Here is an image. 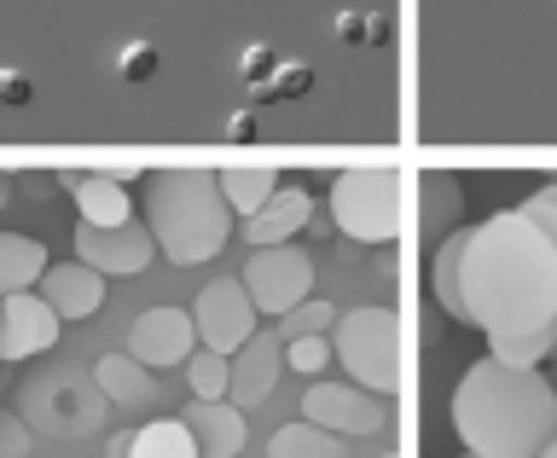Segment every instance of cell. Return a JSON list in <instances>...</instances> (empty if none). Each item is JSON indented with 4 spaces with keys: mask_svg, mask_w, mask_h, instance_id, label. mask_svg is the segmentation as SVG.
<instances>
[{
    "mask_svg": "<svg viewBox=\"0 0 557 458\" xmlns=\"http://www.w3.org/2000/svg\"><path fill=\"white\" fill-rule=\"evenodd\" d=\"M268 458H343V435H331L320 424H285V430H273V442H268Z\"/></svg>",
    "mask_w": 557,
    "mask_h": 458,
    "instance_id": "44dd1931",
    "label": "cell"
},
{
    "mask_svg": "<svg viewBox=\"0 0 557 458\" xmlns=\"http://www.w3.org/2000/svg\"><path fill=\"white\" fill-rule=\"evenodd\" d=\"M64 320L41 302V290H24V296H0V360H29V355H47L59 343Z\"/></svg>",
    "mask_w": 557,
    "mask_h": 458,
    "instance_id": "8fae6325",
    "label": "cell"
},
{
    "mask_svg": "<svg viewBox=\"0 0 557 458\" xmlns=\"http://www.w3.org/2000/svg\"><path fill=\"white\" fill-rule=\"evenodd\" d=\"M278 372H285V337H278V331H256V337L233 355V383H226V400H233L238 412L261 407V400L273 395Z\"/></svg>",
    "mask_w": 557,
    "mask_h": 458,
    "instance_id": "7c38bea8",
    "label": "cell"
},
{
    "mask_svg": "<svg viewBox=\"0 0 557 458\" xmlns=\"http://www.w3.org/2000/svg\"><path fill=\"white\" fill-rule=\"evenodd\" d=\"M12 203V174H0V209Z\"/></svg>",
    "mask_w": 557,
    "mask_h": 458,
    "instance_id": "4dcf8cb0",
    "label": "cell"
},
{
    "mask_svg": "<svg viewBox=\"0 0 557 458\" xmlns=\"http://www.w3.org/2000/svg\"><path fill=\"white\" fill-rule=\"evenodd\" d=\"M465 215V186L453 174H424V233L442 244L447 226H459Z\"/></svg>",
    "mask_w": 557,
    "mask_h": 458,
    "instance_id": "7402d4cb",
    "label": "cell"
},
{
    "mask_svg": "<svg viewBox=\"0 0 557 458\" xmlns=\"http://www.w3.org/2000/svg\"><path fill=\"white\" fill-rule=\"evenodd\" d=\"M465 325L482 337H529L557 325V244L517 209H499L470 226L459 261Z\"/></svg>",
    "mask_w": 557,
    "mask_h": 458,
    "instance_id": "6da1fadb",
    "label": "cell"
},
{
    "mask_svg": "<svg viewBox=\"0 0 557 458\" xmlns=\"http://www.w3.org/2000/svg\"><path fill=\"white\" fill-rule=\"evenodd\" d=\"M465 458H476V453H465Z\"/></svg>",
    "mask_w": 557,
    "mask_h": 458,
    "instance_id": "836d02e7",
    "label": "cell"
},
{
    "mask_svg": "<svg viewBox=\"0 0 557 458\" xmlns=\"http://www.w3.org/2000/svg\"><path fill=\"white\" fill-rule=\"evenodd\" d=\"M186 383H191V400H226V383H233V360L215 355V348H198L186 360Z\"/></svg>",
    "mask_w": 557,
    "mask_h": 458,
    "instance_id": "d4e9b609",
    "label": "cell"
},
{
    "mask_svg": "<svg viewBox=\"0 0 557 458\" xmlns=\"http://www.w3.org/2000/svg\"><path fill=\"white\" fill-rule=\"evenodd\" d=\"M128 355L146 372H174L198 355V325H191L186 308H146L128 331Z\"/></svg>",
    "mask_w": 557,
    "mask_h": 458,
    "instance_id": "9c48e42d",
    "label": "cell"
},
{
    "mask_svg": "<svg viewBox=\"0 0 557 458\" xmlns=\"http://www.w3.org/2000/svg\"><path fill=\"white\" fill-rule=\"evenodd\" d=\"M52 268L47 250L24 233H0V296H24L41 285V273Z\"/></svg>",
    "mask_w": 557,
    "mask_h": 458,
    "instance_id": "e0dca14e",
    "label": "cell"
},
{
    "mask_svg": "<svg viewBox=\"0 0 557 458\" xmlns=\"http://www.w3.org/2000/svg\"><path fill=\"white\" fill-rule=\"evenodd\" d=\"M377 458H400V453H389V447H383V453H377Z\"/></svg>",
    "mask_w": 557,
    "mask_h": 458,
    "instance_id": "d6a6232c",
    "label": "cell"
},
{
    "mask_svg": "<svg viewBox=\"0 0 557 458\" xmlns=\"http://www.w3.org/2000/svg\"><path fill=\"white\" fill-rule=\"evenodd\" d=\"M337 320H343V313L331 308V302L308 296L302 308H290L285 320H278V337H285V343H296V337H331V331H337Z\"/></svg>",
    "mask_w": 557,
    "mask_h": 458,
    "instance_id": "484cf974",
    "label": "cell"
},
{
    "mask_svg": "<svg viewBox=\"0 0 557 458\" xmlns=\"http://www.w3.org/2000/svg\"><path fill=\"white\" fill-rule=\"evenodd\" d=\"M41 302L59 313V320H94L104 308V278L87 268V261H52L41 273Z\"/></svg>",
    "mask_w": 557,
    "mask_h": 458,
    "instance_id": "4fadbf2b",
    "label": "cell"
},
{
    "mask_svg": "<svg viewBox=\"0 0 557 458\" xmlns=\"http://www.w3.org/2000/svg\"><path fill=\"white\" fill-rule=\"evenodd\" d=\"M134 458H203V453L181 418H157V424L134 430Z\"/></svg>",
    "mask_w": 557,
    "mask_h": 458,
    "instance_id": "603a6c76",
    "label": "cell"
},
{
    "mask_svg": "<svg viewBox=\"0 0 557 458\" xmlns=\"http://www.w3.org/2000/svg\"><path fill=\"white\" fill-rule=\"evenodd\" d=\"M111 458H134V430H122V435H111Z\"/></svg>",
    "mask_w": 557,
    "mask_h": 458,
    "instance_id": "f546056e",
    "label": "cell"
},
{
    "mask_svg": "<svg viewBox=\"0 0 557 458\" xmlns=\"http://www.w3.org/2000/svg\"><path fill=\"white\" fill-rule=\"evenodd\" d=\"M302 418L320 424L331 435H372V430H389V400L355 389V383H331V377H313L308 395H302Z\"/></svg>",
    "mask_w": 557,
    "mask_h": 458,
    "instance_id": "ba28073f",
    "label": "cell"
},
{
    "mask_svg": "<svg viewBox=\"0 0 557 458\" xmlns=\"http://www.w3.org/2000/svg\"><path fill=\"white\" fill-rule=\"evenodd\" d=\"M313 221V198L302 186H278V198L261 209V215L244 221V238H250V250H273V244H290L296 233H308Z\"/></svg>",
    "mask_w": 557,
    "mask_h": 458,
    "instance_id": "9a60e30c",
    "label": "cell"
},
{
    "mask_svg": "<svg viewBox=\"0 0 557 458\" xmlns=\"http://www.w3.org/2000/svg\"><path fill=\"white\" fill-rule=\"evenodd\" d=\"M261 313L250 302V290L238 285V278H209L198 290V302H191V325H198V348H215V355L233 360L244 343L256 337Z\"/></svg>",
    "mask_w": 557,
    "mask_h": 458,
    "instance_id": "52a82bcc",
    "label": "cell"
},
{
    "mask_svg": "<svg viewBox=\"0 0 557 458\" xmlns=\"http://www.w3.org/2000/svg\"><path fill=\"white\" fill-rule=\"evenodd\" d=\"M146 233L174 268H203L233 238V209L209 169H157L146 174Z\"/></svg>",
    "mask_w": 557,
    "mask_h": 458,
    "instance_id": "3957f363",
    "label": "cell"
},
{
    "mask_svg": "<svg viewBox=\"0 0 557 458\" xmlns=\"http://www.w3.org/2000/svg\"><path fill=\"white\" fill-rule=\"evenodd\" d=\"M325 215L355 244H395L400 238V174L395 169H348L331 181Z\"/></svg>",
    "mask_w": 557,
    "mask_h": 458,
    "instance_id": "5b68a950",
    "label": "cell"
},
{
    "mask_svg": "<svg viewBox=\"0 0 557 458\" xmlns=\"http://www.w3.org/2000/svg\"><path fill=\"white\" fill-rule=\"evenodd\" d=\"M552 348H557V325L529 331V337H487V360L522 366V372H540V366L552 360Z\"/></svg>",
    "mask_w": 557,
    "mask_h": 458,
    "instance_id": "cb8c5ba5",
    "label": "cell"
},
{
    "mask_svg": "<svg viewBox=\"0 0 557 458\" xmlns=\"http://www.w3.org/2000/svg\"><path fill=\"white\" fill-rule=\"evenodd\" d=\"M70 198L82 209V226H128L134 221V203H128V186L122 174H64Z\"/></svg>",
    "mask_w": 557,
    "mask_h": 458,
    "instance_id": "2e32d148",
    "label": "cell"
},
{
    "mask_svg": "<svg viewBox=\"0 0 557 458\" xmlns=\"http://www.w3.org/2000/svg\"><path fill=\"white\" fill-rule=\"evenodd\" d=\"M157 256V238L146 226H76V261H87L99 278H139Z\"/></svg>",
    "mask_w": 557,
    "mask_h": 458,
    "instance_id": "30bf717a",
    "label": "cell"
},
{
    "mask_svg": "<svg viewBox=\"0 0 557 458\" xmlns=\"http://www.w3.org/2000/svg\"><path fill=\"white\" fill-rule=\"evenodd\" d=\"M94 383L104 400H128V407H139V400H157V372H146L134 355H104L94 366Z\"/></svg>",
    "mask_w": 557,
    "mask_h": 458,
    "instance_id": "ac0fdd59",
    "label": "cell"
},
{
    "mask_svg": "<svg viewBox=\"0 0 557 458\" xmlns=\"http://www.w3.org/2000/svg\"><path fill=\"white\" fill-rule=\"evenodd\" d=\"M181 424L191 430L203 458H238L244 453V412L233 400H191Z\"/></svg>",
    "mask_w": 557,
    "mask_h": 458,
    "instance_id": "5bb4252c",
    "label": "cell"
},
{
    "mask_svg": "<svg viewBox=\"0 0 557 458\" xmlns=\"http://www.w3.org/2000/svg\"><path fill=\"white\" fill-rule=\"evenodd\" d=\"M238 285L250 290L256 313H268V320H285L290 308H302L313 296V261L308 250H296V244H273V250H250L244 261Z\"/></svg>",
    "mask_w": 557,
    "mask_h": 458,
    "instance_id": "8992f818",
    "label": "cell"
},
{
    "mask_svg": "<svg viewBox=\"0 0 557 458\" xmlns=\"http://www.w3.org/2000/svg\"><path fill=\"white\" fill-rule=\"evenodd\" d=\"M540 458H557V442H552V447H546V453H540Z\"/></svg>",
    "mask_w": 557,
    "mask_h": 458,
    "instance_id": "1f68e13d",
    "label": "cell"
},
{
    "mask_svg": "<svg viewBox=\"0 0 557 458\" xmlns=\"http://www.w3.org/2000/svg\"><path fill=\"white\" fill-rule=\"evenodd\" d=\"M453 430L476 458H540L557 442V389L546 372L476 360L453 389Z\"/></svg>",
    "mask_w": 557,
    "mask_h": 458,
    "instance_id": "7a4b0ae2",
    "label": "cell"
},
{
    "mask_svg": "<svg viewBox=\"0 0 557 458\" xmlns=\"http://www.w3.org/2000/svg\"><path fill=\"white\" fill-rule=\"evenodd\" d=\"M331 355L348 372V383L377 400H395L400 395V325H395V308L383 302H360L348 308L337 331H331Z\"/></svg>",
    "mask_w": 557,
    "mask_h": 458,
    "instance_id": "277c9868",
    "label": "cell"
},
{
    "mask_svg": "<svg viewBox=\"0 0 557 458\" xmlns=\"http://www.w3.org/2000/svg\"><path fill=\"white\" fill-rule=\"evenodd\" d=\"M0 458H29V424L24 418H0Z\"/></svg>",
    "mask_w": 557,
    "mask_h": 458,
    "instance_id": "f1b7e54d",
    "label": "cell"
},
{
    "mask_svg": "<svg viewBox=\"0 0 557 458\" xmlns=\"http://www.w3.org/2000/svg\"><path fill=\"white\" fill-rule=\"evenodd\" d=\"M285 366H290V372H302L308 383L325 377V366H337V355H331V337H296V343H285Z\"/></svg>",
    "mask_w": 557,
    "mask_h": 458,
    "instance_id": "4316f807",
    "label": "cell"
},
{
    "mask_svg": "<svg viewBox=\"0 0 557 458\" xmlns=\"http://www.w3.org/2000/svg\"><path fill=\"white\" fill-rule=\"evenodd\" d=\"M465 238L470 226H453V233L435 244V268H430V296L447 320H465V302H459V261H465Z\"/></svg>",
    "mask_w": 557,
    "mask_h": 458,
    "instance_id": "ffe728a7",
    "label": "cell"
},
{
    "mask_svg": "<svg viewBox=\"0 0 557 458\" xmlns=\"http://www.w3.org/2000/svg\"><path fill=\"white\" fill-rule=\"evenodd\" d=\"M517 215L529 221V226H540V233H546V238L557 244V181H552V186H540L534 198H529V203L517 209Z\"/></svg>",
    "mask_w": 557,
    "mask_h": 458,
    "instance_id": "83f0119b",
    "label": "cell"
},
{
    "mask_svg": "<svg viewBox=\"0 0 557 458\" xmlns=\"http://www.w3.org/2000/svg\"><path fill=\"white\" fill-rule=\"evenodd\" d=\"M215 181H221V198L238 221L261 215V209L278 198V169H226V174H215Z\"/></svg>",
    "mask_w": 557,
    "mask_h": 458,
    "instance_id": "d6986e66",
    "label": "cell"
}]
</instances>
